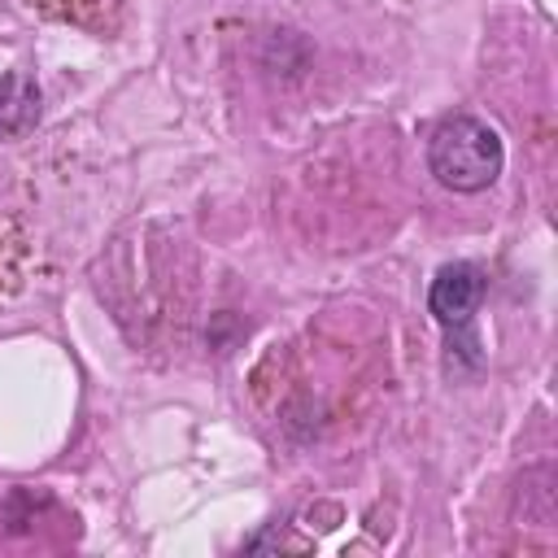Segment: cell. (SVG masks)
Returning a JSON list of instances; mask_svg holds the SVG:
<instances>
[{"mask_svg":"<svg viewBox=\"0 0 558 558\" xmlns=\"http://www.w3.org/2000/svg\"><path fill=\"white\" fill-rule=\"evenodd\" d=\"M39 118V87L31 74L9 70L0 74V135H22Z\"/></svg>","mask_w":558,"mask_h":558,"instance_id":"obj_3","label":"cell"},{"mask_svg":"<svg viewBox=\"0 0 558 558\" xmlns=\"http://www.w3.org/2000/svg\"><path fill=\"white\" fill-rule=\"evenodd\" d=\"M506 166L501 153V135L471 118V113H449L436 122L432 140H427V170L436 174L440 187L449 192H484L497 183Z\"/></svg>","mask_w":558,"mask_h":558,"instance_id":"obj_1","label":"cell"},{"mask_svg":"<svg viewBox=\"0 0 558 558\" xmlns=\"http://www.w3.org/2000/svg\"><path fill=\"white\" fill-rule=\"evenodd\" d=\"M484 296V270L471 266V262H449L436 270L432 279V292H427V310L436 314L440 327H466L475 305Z\"/></svg>","mask_w":558,"mask_h":558,"instance_id":"obj_2","label":"cell"}]
</instances>
